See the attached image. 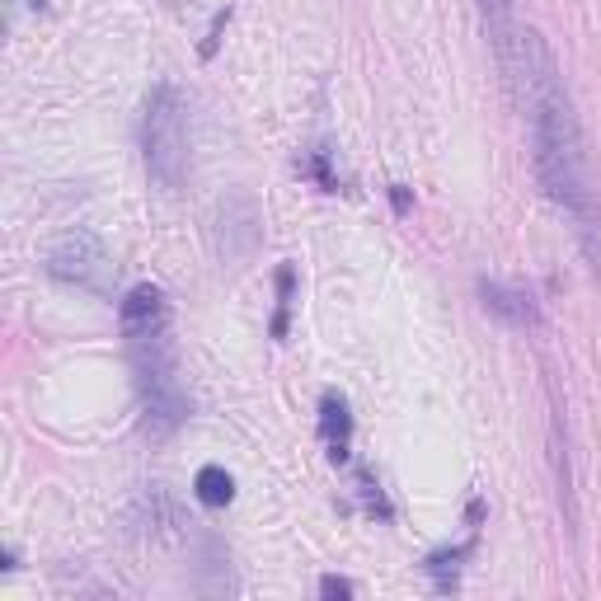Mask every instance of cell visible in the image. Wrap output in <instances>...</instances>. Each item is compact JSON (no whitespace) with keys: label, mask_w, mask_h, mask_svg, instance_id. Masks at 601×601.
<instances>
[{"label":"cell","mask_w":601,"mask_h":601,"mask_svg":"<svg viewBox=\"0 0 601 601\" xmlns=\"http://www.w3.org/2000/svg\"><path fill=\"white\" fill-rule=\"evenodd\" d=\"M517 80L526 90L531 108V141H536V179L545 198L555 202L564 216L578 221L587 254H597L592 231H597V202L587 188V155H583V127L573 113V99L564 90L559 62L550 43L536 29L522 33V52H517Z\"/></svg>","instance_id":"obj_1"},{"label":"cell","mask_w":601,"mask_h":601,"mask_svg":"<svg viewBox=\"0 0 601 601\" xmlns=\"http://www.w3.org/2000/svg\"><path fill=\"white\" fill-rule=\"evenodd\" d=\"M141 155L146 170L165 193L184 188L188 160H193V118H188V94L174 80H160L146 94L141 108Z\"/></svg>","instance_id":"obj_2"},{"label":"cell","mask_w":601,"mask_h":601,"mask_svg":"<svg viewBox=\"0 0 601 601\" xmlns=\"http://www.w3.org/2000/svg\"><path fill=\"white\" fill-rule=\"evenodd\" d=\"M132 381H137V400H141V423L155 442H165L184 428L188 418V395L179 381V357H174L170 329H160L151 339H132Z\"/></svg>","instance_id":"obj_3"},{"label":"cell","mask_w":601,"mask_h":601,"mask_svg":"<svg viewBox=\"0 0 601 601\" xmlns=\"http://www.w3.org/2000/svg\"><path fill=\"white\" fill-rule=\"evenodd\" d=\"M212 245L226 268H245L263 245V207L249 188H226L212 212Z\"/></svg>","instance_id":"obj_4"},{"label":"cell","mask_w":601,"mask_h":601,"mask_svg":"<svg viewBox=\"0 0 601 601\" xmlns=\"http://www.w3.org/2000/svg\"><path fill=\"white\" fill-rule=\"evenodd\" d=\"M47 273L66 287H80V292H108V273H113V263H108V249L104 240L94 231H66L57 235L52 245H47Z\"/></svg>","instance_id":"obj_5"},{"label":"cell","mask_w":601,"mask_h":601,"mask_svg":"<svg viewBox=\"0 0 601 601\" xmlns=\"http://www.w3.org/2000/svg\"><path fill=\"white\" fill-rule=\"evenodd\" d=\"M479 19H484V33L494 43L498 71L508 85H517V52H522V33H517V5L512 0H479Z\"/></svg>","instance_id":"obj_6"},{"label":"cell","mask_w":601,"mask_h":601,"mask_svg":"<svg viewBox=\"0 0 601 601\" xmlns=\"http://www.w3.org/2000/svg\"><path fill=\"white\" fill-rule=\"evenodd\" d=\"M137 522L146 526V536H155V540H179L188 526H193V522H188V512H184V503L174 498L170 484H146V489H141Z\"/></svg>","instance_id":"obj_7"},{"label":"cell","mask_w":601,"mask_h":601,"mask_svg":"<svg viewBox=\"0 0 601 601\" xmlns=\"http://www.w3.org/2000/svg\"><path fill=\"white\" fill-rule=\"evenodd\" d=\"M118 320H123L127 343H132V339H151V334H160V329H170V301H165L160 287L141 282V287H132V292L123 296Z\"/></svg>","instance_id":"obj_8"},{"label":"cell","mask_w":601,"mask_h":601,"mask_svg":"<svg viewBox=\"0 0 601 601\" xmlns=\"http://www.w3.org/2000/svg\"><path fill=\"white\" fill-rule=\"evenodd\" d=\"M479 306L489 310V315H498L503 324H512V329H540V310L531 301V292H522V287L479 278Z\"/></svg>","instance_id":"obj_9"},{"label":"cell","mask_w":601,"mask_h":601,"mask_svg":"<svg viewBox=\"0 0 601 601\" xmlns=\"http://www.w3.org/2000/svg\"><path fill=\"white\" fill-rule=\"evenodd\" d=\"M320 437H324V447H329V461H334V465L348 461L353 414H348V400H343V395H334V390L320 400Z\"/></svg>","instance_id":"obj_10"},{"label":"cell","mask_w":601,"mask_h":601,"mask_svg":"<svg viewBox=\"0 0 601 601\" xmlns=\"http://www.w3.org/2000/svg\"><path fill=\"white\" fill-rule=\"evenodd\" d=\"M470 555H475V545H451V550H437V555L423 559V573L437 583V592H451L456 578H461V564Z\"/></svg>","instance_id":"obj_11"},{"label":"cell","mask_w":601,"mask_h":601,"mask_svg":"<svg viewBox=\"0 0 601 601\" xmlns=\"http://www.w3.org/2000/svg\"><path fill=\"white\" fill-rule=\"evenodd\" d=\"M193 494L207 503V508H226L235 498V479L221 470V465H202L198 479H193Z\"/></svg>","instance_id":"obj_12"},{"label":"cell","mask_w":601,"mask_h":601,"mask_svg":"<svg viewBox=\"0 0 601 601\" xmlns=\"http://www.w3.org/2000/svg\"><path fill=\"white\" fill-rule=\"evenodd\" d=\"M292 287H296L292 263H282V268H278V315H273V339H287V310H292Z\"/></svg>","instance_id":"obj_13"},{"label":"cell","mask_w":601,"mask_h":601,"mask_svg":"<svg viewBox=\"0 0 601 601\" xmlns=\"http://www.w3.org/2000/svg\"><path fill=\"white\" fill-rule=\"evenodd\" d=\"M301 174H310L315 184L324 188V193H339V174L329 170V151H310L301 155Z\"/></svg>","instance_id":"obj_14"},{"label":"cell","mask_w":601,"mask_h":601,"mask_svg":"<svg viewBox=\"0 0 601 601\" xmlns=\"http://www.w3.org/2000/svg\"><path fill=\"white\" fill-rule=\"evenodd\" d=\"M357 489H362V498H367V512H376L381 522H390V517H395V512H390V503H386V498H381V484H376V479H371V475H362V479H357Z\"/></svg>","instance_id":"obj_15"},{"label":"cell","mask_w":601,"mask_h":601,"mask_svg":"<svg viewBox=\"0 0 601 601\" xmlns=\"http://www.w3.org/2000/svg\"><path fill=\"white\" fill-rule=\"evenodd\" d=\"M353 592H357V587L348 583V578H339V573H324V578H320V597L324 601H348Z\"/></svg>","instance_id":"obj_16"},{"label":"cell","mask_w":601,"mask_h":601,"mask_svg":"<svg viewBox=\"0 0 601 601\" xmlns=\"http://www.w3.org/2000/svg\"><path fill=\"white\" fill-rule=\"evenodd\" d=\"M390 202H395V212H409V188H404V184H390Z\"/></svg>","instance_id":"obj_17"}]
</instances>
